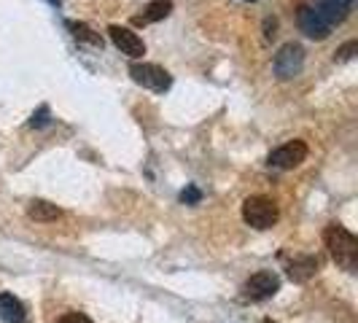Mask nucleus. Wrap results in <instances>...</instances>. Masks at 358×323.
Listing matches in <instances>:
<instances>
[{
	"mask_svg": "<svg viewBox=\"0 0 358 323\" xmlns=\"http://www.w3.org/2000/svg\"><path fill=\"white\" fill-rule=\"evenodd\" d=\"M323 243L331 253V259L345 272H356L358 267V240L353 232H348L342 224H329L323 229Z\"/></svg>",
	"mask_w": 358,
	"mask_h": 323,
	"instance_id": "nucleus-1",
	"label": "nucleus"
},
{
	"mask_svg": "<svg viewBox=\"0 0 358 323\" xmlns=\"http://www.w3.org/2000/svg\"><path fill=\"white\" fill-rule=\"evenodd\" d=\"M243 221L264 232V229H272L278 224V205L272 202L269 197H262V194H253L243 202Z\"/></svg>",
	"mask_w": 358,
	"mask_h": 323,
	"instance_id": "nucleus-2",
	"label": "nucleus"
},
{
	"mask_svg": "<svg viewBox=\"0 0 358 323\" xmlns=\"http://www.w3.org/2000/svg\"><path fill=\"white\" fill-rule=\"evenodd\" d=\"M129 76H132L135 84H141L151 92H167L173 87V76L159 65H151V62H132Z\"/></svg>",
	"mask_w": 358,
	"mask_h": 323,
	"instance_id": "nucleus-3",
	"label": "nucleus"
},
{
	"mask_svg": "<svg viewBox=\"0 0 358 323\" xmlns=\"http://www.w3.org/2000/svg\"><path fill=\"white\" fill-rule=\"evenodd\" d=\"M278 291H280V278L269 269H262L245 280L240 296H243V302H264L269 296H275Z\"/></svg>",
	"mask_w": 358,
	"mask_h": 323,
	"instance_id": "nucleus-4",
	"label": "nucleus"
},
{
	"mask_svg": "<svg viewBox=\"0 0 358 323\" xmlns=\"http://www.w3.org/2000/svg\"><path fill=\"white\" fill-rule=\"evenodd\" d=\"M272 68H275V76L278 78H296L302 68H305V52H302V46L299 43H286L280 52L275 54V59H272Z\"/></svg>",
	"mask_w": 358,
	"mask_h": 323,
	"instance_id": "nucleus-5",
	"label": "nucleus"
},
{
	"mask_svg": "<svg viewBox=\"0 0 358 323\" xmlns=\"http://www.w3.org/2000/svg\"><path fill=\"white\" fill-rule=\"evenodd\" d=\"M307 159V143L305 141H288L280 148H275L267 157L269 167H278V170H294Z\"/></svg>",
	"mask_w": 358,
	"mask_h": 323,
	"instance_id": "nucleus-6",
	"label": "nucleus"
},
{
	"mask_svg": "<svg viewBox=\"0 0 358 323\" xmlns=\"http://www.w3.org/2000/svg\"><path fill=\"white\" fill-rule=\"evenodd\" d=\"M296 24H299V30H302L307 38H313V41H323V38L331 36V30H334L310 3H302V6H299V11H296Z\"/></svg>",
	"mask_w": 358,
	"mask_h": 323,
	"instance_id": "nucleus-7",
	"label": "nucleus"
},
{
	"mask_svg": "<svg viewBox=\"0 0 358 323\" xmlns=\"http://www.w3.org/2000/svg\"><path fill=\"white\" fill-rule=\"evenodd\" d=\"M108 36L113 41V46L122 54H127V57H143L145 54L143 38L138 36V33H132V30H127V27H122V24H110Z\"/></svg>",
	"mask_w": 358,
	"mask_h": 323,
	"instance_id": "nucleus-8",
	"label": "nucleus"
},
{
	"mask_svg": "<svg viewBox=\"0 0 358 323\" xmlns=\"http://www.w3.org/2000/svg\"><path fill=\"white\" fill-rule=\"evenodd\" d=\"M307 3H310L331 27H334V24H342L345 19L350 17L353 6H356V0H307Z\"/></svg>",
	"mask_w": 358,
	"mask_h": 323,
	"instance_id": "nucleus-9",
	"label": "nucleus"
},
{
	"mask_svg": "<svg viewBox=\"0 0 358 323\" xmlns=\"http://www.w3.org/2000/svg\"><path fill=\"white\" fill-rule=\"evenodd\" d=\"M170 11H173V3H170V0H151L143 8V14L132 17V24H135V27L154 24V22H162L164 17H170Z\"/></svg>",
	"mask_w": 358,
	"mask_h": 323,
	"instance_id": "nucleus-10",
	"label": "nucleus"
},
{
	"mask_svg": "<svg viewBox=\"0 0 358 323\" xmlns=\"http://www.w3.org/2000/svg\"><path fill=\"white\" fill-rule=\"evenodd\" d=\"M286 272L294 283H305L318 272V256H294V261L288 264Z\"/></svg>",
	"mask_w": 358,
	"mask_h": 323,
	"instance_id": "nucleus-11",
	"label": "nucleus"
},
{
	"mask_svg": "<svg viewBox=\"0 0 358 323\" xmlns=\"http://www.w3.org/2000/svg\"><path fill=\"white\" fill-rule=\"evenodd\" d=\"M24 315H27L24 305L19 302L14 294L3 291V294H0V321L3 323H22L24 321Z\"/></svg>",
	"mask_w": 358,
	"mask_h": 323,
	"instance_id": "nucleus-12",
	"label": "nucleus"
},
{
	"mask_svg": "<svg viewBox=\"0 0 358 323\" xmlns=\"http://www.w3.org/2000/svg\"><path fill=\"white\" fill-rule=\"evenodd\" d=\"M27 215L33 221H38V224H52V221H57L62 215V210L57 205H52V202H46V199H33L27 205Z\"/></svg>",
	"mask_w": 358,
	"mask_h": 323,
	"instance_id": "nucleus-13",
	"label": "nucleus"
},
{
	"mask_svg": "<svg viewBox=\"0 0 358 323\" xmlns=\"http://www.w3.org/2000/svg\"><path fill=\"white\" fill-rule=\"evenodd\" d=\"M68 30H71L78 43H87L92 49H103V36L94 33L87 22H68Z\"/></svg>",
	"mask_w": 358,
	"mask_h": 323,
	"instance_id": "nucleus-14",
	"label": "nucleus"
},
{
	"mask_svg": "<svg viewBox=\"0 0 358 323\" xmlns=\"http://www.w3.org/2000/svg\"><path fill=\"white\" fill-rule=\"evenodd\" d=\"M356 52H358V43H356V41H348V43H345V46L340 49V52H337L334 62H348V59H350V57H353Z\"/></svg>",
	"mask_w": 358,
	"mask_h": 323,
	"instance_id": "nucleus-15",
	"label": "nucleus"
},
{
	"mask_svg": "<svg viewBox=\"0 0 358 323\" xmlns=\"http://www.w3.org/2000/svg\"><path fill=\"white\" fill-rule=\"evenodd\" d=\"M54 323H92V318H87L84 313H65V315H59Z\"/></svg>",
	"mask_w": 358,
	"mask_h": 323,
	"instance_id": "nucleus-16",
	"label": "nucleus"
},
{
	"mask_svg": "<svg viewBox=\"0 0 358 323\" xmlns=\"http://www.w3.org/2000/svg\"><path fill=\"white\" fill-rule=\"evenodd\" d=\"M199 199H202V194H199L197 186H189V189L180 192V202H186V205H197Z\"/></svg>",
	"mask_w": 358,
	"mask_h": 323,
	"instance_id": "nucleus-17",
	"label": "nucleus"
},
{
	"mask_svg": "<svg viewBox=\"0 0 358 323\" xmlns=\"http://www.w3.org/2000/svg\"><path fill=\"white\" fill-rule=\"evenodd\" d=\"M46 124H49V106H41L38 108V113H33L30 127H46Z\"/></svg>",
	"mask_w": 358,
	"mask_h": 323,
	"instance_id": "nucleus-18",
	"label": "nucleus"
},
{
	"mask_svg": "<svg viewBox=\"0 0 358 323\" xmlns=\"http://www.w3.org/2000/svg\"><path fill=\"white\" fill-rule=\"evenodd\" d=\"M49 3H52V6H59V0H49Z\"/></svg>",
	"mask_w": 358,
	"mask_h": 323,
	"instance_id": "nucleus-19",
	"label": "nucleus"
},
{
	"mask_svg": "<svg viewBox=\"0 0 358 323\" xmlns=\"http://www.w3.org/2000/svg\"><path fill=\"white\" fill-rule=\"evenodd\" d=\"M264 323H278V321H264Z\"/></svg>",
	"mask_w": 358,
	"mask_h": 323,
	"instance_id": "nucleus-20",
	"label": "nucleus"
},
{
	"mask_svg": "<svg viewBox=\"0 0 358 323\" xmlns=\"http://www.w3.org/2000/svg\"><path fill=\"white\" fill-rule=\"evenodd\" d=\"M248 3H253V0H248Z\"/></svg>",
	"mask_w": 358,
	"mask_h": 323,
	"instance_id": "nucleus-21",
	"label": "nucleus"
}]
</instances>
